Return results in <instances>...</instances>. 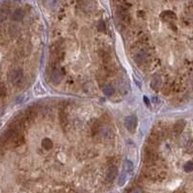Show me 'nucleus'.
I'll return each mask as SVG.
<instances>
[{
  "label": "nucleus",
  "instance_id": "nucleus-4",
  "mask_svg": "<svg viewBox=\"0 0 193 193\" xmlns=\"http://www.w3.org/2000/svg\"><path fill=\"white\" fill-rule=\"evenodd\" d=\"M117 14H118V17L123 22L125 23H128L129 22V15H128V10L125 8V7H118L117 9Z\"/></svg>",
  "mask_w": 193,
  "mask_h": 193
},
{
  "label": "nucleus",
  "instance_id": "nucleus-15",
  "mask_svg": "<svg viewBox=\"0 0 193 193\" xmlns=\"http://www.w3.org/2000/svg\"><path fill=\"white\" fill-rule=\"evenodd\" d=\"M184 171L185 172L193 171V162H191V161H188V162L184 165Z\"/></svg>",
  "mask_w": 193,
  "mask_h": 193
},
{
  "label": "nucleus",
  "instance_id": "nucleus-19",
  "mask_svg": "<svg viewBox=\"0 0 193 193\" xmlns=\"http://www.w3.org/2000/svg\"><path fill=\"white\" fill-rule=\"evenodd\" d=\"M144 100H145V103H146V104H149V100H148V99H147V98L145 97L144 98Z\"/></svg>",
  "mask_w": 193,
  "mask_h": 193
},
{
  "label": "nucleus",
  "instance_id": "nucleus-6",
  "mask_svg": "<svg viewBox=\"0 0 193 193\" xmlns=\"http://www.w3.org/2000/svg\"><path fill=\"white\" fill-rule=\"evenodd\" d=\"M147 57V51L145 50H140L138 53H136L134 56V61L137 63V64H142V63L145 61V59Z\"/></svg>",
  "mask_w": 193,
  "mask_h": 193
},
{
  "label": "nucleus",
  "instance_id": "nucleus-12",
  "mask_svg": "<svg viewBox=\"0 0 193 193\" xmlns=\"http://www.w3.org/2000/svg\"><path fill=\"white\" fill-rule=\"evenodd\" d=\"M91 128H92V131L93 133H97L100 131V124L99 123V121H95L94 124L91 126Z\"/></svg>",
  "mask_w": 193,
  "mask_h": 193
},
{
  "label": "nucleus",
  "instance_id": "nucleus-1",
  "mask_svg": "<svg viewBox=\"0 0 193 193\" xmlns=\"http://www.w3.org/2000/svg\"><path fill=\"white\" fill-rule=\"evenodd\" d=\"M157 154H156L154 151L152 150V147H149V148H146L145 153H144V159L147 163H153L154 161L157 160Z\"/></svg>",
  "mask_w": 193,
  "mask_h": 193
},
{
  "label": "nucleus",
  "instance_id": "nucleus-9",
  "mask_svg": "<svg viewBox=\"0 0 193 193\" xmlns=\"http://www.w3.org/2000/svg\"><path fill=\"white\" fill-rule=\"evenodd\" d=\"M161 84H162V81H161V78L159 76L154 77L152 79V82H151V87L154 90H157L159 89V87H161Z\"/></svg>",
  "mask_w": 193,
  "mask_h": 193
},
{
  "label": "nucleus",
  "instance_id": "nucleus-8",
  "mask_svg": "<svg viewBox=\"0 0 193 193\" xmlns=\"http://www.w3.org/2000/svg\"><path fill=\"white\" fill-rule=\"evenodd\" d=\"M24 17V11L22 9H17L12 15V19L15 22H19Z\"/></svg>",
  "mask_w": 193,
  "mask_h": 193
},
{
  "label": "nucleus",
  "instance_id": "nucleus-16",
  "mask_svg": "<svg viewBox=\"0 0 193 193\" xmlns=\"http://www.w3.org/2000/svg\"><path fill=\"white\" fill-rule=\"evenodd\" d=\"M126 182V174L125 173H123L122 174V176L120 178V180H119V184L120 185H123L124 184V182Z\"/></svg>",
  "mask_w": 193,
  "mask_h": 193
},
{
  "label": "nucleus",
  "instance_id": "nucleus-2",
  "mask_svg": "<svg viewBox=\"0 0 193 193\" xmlns=\"http://www.w3.org/2000/svg\"><path fill=\"white\" fill-rule=\"evenodd\" d=\"M125 125L129 132H134L136 126H137V118L135 116H128L126 118Z\"/></svg>",
  "mask_w": 193,
  "mask_h": 193
},
{
  "label": "nucleus",
  "instance_id": "nucleus-18",
  "mask_svg": "<svg viewBox=\"0 0 193 193\" xmlns=\"http://www.w3.org/2000/svg\"><path fill=\"white\" fill-rule=\"evenodd\" d=\"M129 193H143L141 189H139V188H134V189H132V190L129 192Z\"/></svg>",
  "mask_w": 193,
  "mask_h": 193
},
{
  "label": "nucleus",
  "instance_id": "nucleus-11",
  "mask_svg": "<svg viewBox=\"0 0 193 193\" xmlns=\"http://www.w3.org/2000/svg\"><path fill=\"white\" fill-rule=\"evenodd\" d=\"M103 93H104V95L105 96H112L114 93H115V90H114V88L112 86H110V85H106L103 88Z\"/></svg>",
  "mask_w": 193,
  "mask_h": 193
},
{
  "label": "nucleus",
  "instance_id": "nucleus-14",
  "mask_svg": "<svg viewBox=\"0 0 193 193\" xmlns=\"http://www.w3.org/2000/svg\"><path fill=\"white\" fill-rule=\"evenodd\" d=\"M132 168H133V166H132V163L131 162V161H128V160L126 161V162H125L126 172H131L132 171Z\"/></svg>",
  "mask_w": 193,
  "mask_h": 193
},
{
  "label": "nucleus",
  "instance_id": "nucleus-10",
  "mask_svg": "<svg viewBox=\"0 0 193 193\" xmlns=\"http://www.w3.org/2000/svg\"><path fill=\"white\" fill-rule=\"evenodd\" d=\"M42 146H43V148L45 150H50L52 147H53V143H52L50 139L44 138L43 140V142H42Z\"/></svg>",
  "mask_w": 193,
  "mask_h": 193
},
{
  "label": "nucleus",
  "instance_id": "nucleus-5",
  "mask_svg": "<svg viewBox=\"0 0 193 193\" xmlns=\"http://www.w3.org/2000/svg\"><path fill=\"white\" fill-rule=\"evenodd\" d=\"M63 76H64V73L62 71L58 69H53L50 72V79L53 81L54 83H59L63 79Z\"/></svg>",
  "mask_w": 193,
  "mask_h": 193
},
{
  "label": "nucleus",
  "instance_id": "nucleus-3",
  "mask_svg": "<svg viewBox=\"0 0 193 193\" xmlns=\"http://www.w3.org/2000/svg\"><path fill=\"white\" fill-rule=\"evenodd\" d=\"M118 175V169L117 167L114 166V165H111L109 168L107 169L106 171V175H105V179H106V181L108 182H113L116 177H117Z\"/></svg>",
  "mask_w": 193,
  "mask_h": 193
},
{
  "label": "nucleus",
  "instance_id": "nucleus-17",
  "mask_svg": "<svg viewBox=\"0 0 193 193\" xmlns=\"http://www.w3.org/2000/svg\"><path fill=\"white\" fill-rule=\"evenodd\" d=\"M99 29L100 31H104L105 30V24H104L103 22H100V23H99Z\"/></svg>",
  "mask_w": 193,
  "mask_h": 193
},
{
  "label": "nucleus",
  "instance_id": "nucleus-13",
  "mask_svg": "<svg viewBox=\"0 0 193 193\" xmlns=\"http://www.w3.org/2000/svg\"><path fill=\"white\" fill-rule=\"evenodd\" d=\"M59 118H60V123L62 126H66L67 124V117L65 114H63V111L60 112V114H59Z\"/></svg>",
  "mask_w": 193,
  "mask_h": 193
},
{
  "label": "nucleus",
  "instance_id": "nucleus-7",
  "mask_svg": "<svg viewBox=\"0 0 193 193\" xmlns=\"http://www.w3.org/2000/svg\"><path fill=\"white\" fill-rule=\"evenodd\" d=\"M184 127H185V122L184 120L178 121L176 124L174 125V128H173L174 133L175 134H180V133H182V131H184Z\"/></svg>",
  "mask_w": 193,
  "mask_h": 193
}]
</instances>
